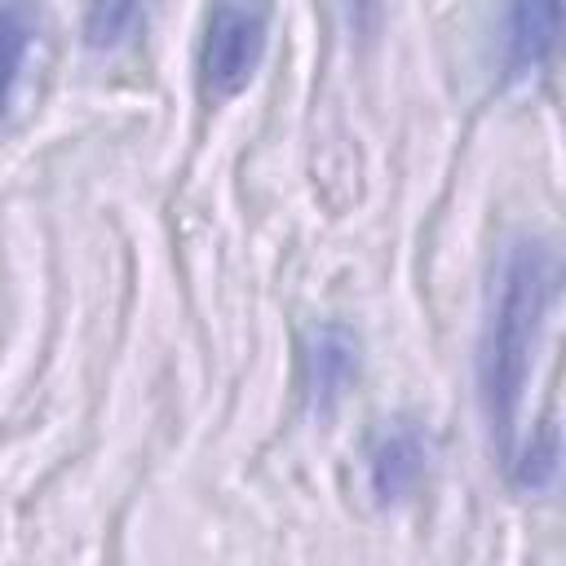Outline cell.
<instances>
[{
	"label": "cell",
	"instance_id": "5",
	"mask_svg": "<svg viewBox=\"0 0 566 566\" xmlns=\"http://www.w3.org/2000/svg\"><path fill=\"white\" fill-rule=\"evenodd\" d=\"M358 380V336L345 323H318L305 340V394L314 411H332Z\"/></svg>",
	"mask_w": 566,
	"mask_h": 566
},
{
	"label": "cell",
	"instance_id": "1",
	"mask_svg": "<svg viewBox=\"0 0 566 566\" xmlns=\"http://www.w3.org/2000/svg\"><path fill=\"white\" fill-rule=\"evenodd\" d=\"M553 292H557L553 252L535 239L513 243L500 265V283H495L491 314L478 345V394L504 464H513L522 447V402L531 389L535 345L548 327Z\"/></svg>",
	"mask_w": 566,
	"mask_h": 566
},
{
	"label": "cell",
	"instance_id": "7",
	"mask_svg": "<svg viewBox=\"0 0 566 566\" xmlns=\"http://www.w3.org/2000/svg\"><path fill=\"white\" fill-rule=\"evenodd\" d=\"M142 18V0H88L84 4V44L93 53L119 49Z\"/></svg>",
	"mask_w": 566,
	"mask_h": 566
},
{
	"label": "cell",
	"instance_id": "6",
	"mask_svg": "<svg viewBox=\"0 0 566 566\" xmlns=\"http://www.w3.org/2000/svg\"><path fill=\"white\" fill-rule=\"evenodd\" d=\"M31 40H35L31 4L27 0H0V119L9 115V102H13L22 66H27Z\"/></svg>",
	"mask_w": 566,
	"mask_h": 566
},
{
	"label": "cell",
	"instance_id": "3",
	"mask_svg": "<svg viewBox=\"0 0 566 566\" xmlns=\"http://www.w3.org/2000/svg\"><path fill=\"white\" fill-rule=\"evenodd\" d=\"M562 0H504L500 22V66L509 80H526L553 57Z\"/></svg>",
	"mask_w": 566,
	"mask_h": 566
},
{
	"label": "cell",
	"instance_id": "4",
	"mask_svg": "<svg viewBox=\"0 0 566 566\" xmlns=\"http://www.w3.org/2000/svg\"><path fill=\"white\" fill-rule=\"evenodd\" d=\"M424 460H429V442L416 429V420H389L371 438V447H367V482H371V495L380 504L402 500L424 478Z\"/></svg>",
	"mask_w": 566,
	"mask_h": 566
},
{
	"label": "cell",
	"instance_id": "2",
	"mask_svg": "<svg viewBox=\"0 0 566 566\" xmlns=\"http://www.w3.org/2000/svg\"><path fill=\"white\" fill-rule=\"evenodd\" d=\"M270 40V0H212L199 35V88L212 106L239 97Z\"/></svg>",
	"mask_w": 566,
	"mask_h": 566
}]
</instances>
